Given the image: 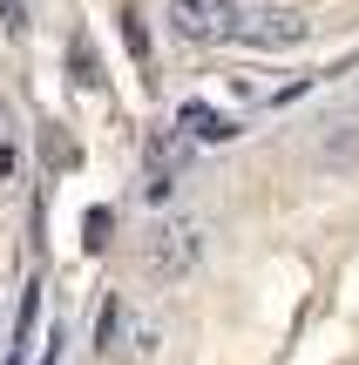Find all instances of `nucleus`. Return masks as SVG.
Wrapping results in <instances>:
<instances>
[{
  "label": "nucleus",
  "mask_w": 359,
  "mask_h": 365,
  "mask_svg": "<svg viewBox=\"0 0 359 365\" xmlns=\"http://www.w3.org/2000/svg\"><path fill=\"white\" fill-rule=\"evenodd\" d=\"M14 170H21V156H14V143H0V182H14Z\"/></svg>",
  "instance_id": "nucleus-10"
},
{
  "label": "nucleus",
  "mask_w": 359,
  "mask_h": 365,
  "mask_svg": "<svg viewBox=\"0 0 359 365\" xmlns=\"http://www.w3.org/2000/svg\"><path fill=\"white\" fill-rule=\"evenodd\" d=\"M319 170L325 176H353L359 170V122H339V129L319 135Z\"/></svg>",
  "instance_id": "nucleus-4"
},
{
  "label": "nucleus",
  "mask_w": 359,
  "mask_h": 365,
  "mask_svg": "<svg viewBox=\"0 0 359 365\" xmlns=\"http://www.w3.org/2000/svg\"><path fill=\"white\" fill-rule=\"evenodd\" d=\"M0 21H7L14 34H21V27H27V14H21V0H0Z\"/></svg>",
  "instance_id": "nucleus-9"
},
{
  "label": "nucleus",
  "mask_w": 359,
  "mask_h": 365,
  "mask_svg": "<svg viewBox=\"0 0 359 365\" xmlns=\"http://www.w3.org/2000/svg\"><path fill=\"white\" fill-rule=\"evenodd\" d=\"M183 129L197 135V143H231V135H238V122L217 115L211 102H183Z\"/></svg>",
  "instance_id": "nucleus-5"
},
{
  "label": "nucleus",
  "mask_w": 359,
  "mask_h": 365,
  "mask_svg": "<svg viewBox=\"0 0 359 365\" xmlns=\"http://www.w3.org/2000/svg\"><path fill=\"white\" fill-rule=\"evenodd\" d=\"M122 41H129V54H136V61L149 54V34H143V21H136V14H122Z\"/></svg>",
  "instance_id": "nucleus-8"
},
{
  "label": "nucleus",
  "mask_w": 359,
  "mask_h": 365,
  "mask_svg": "<svg viewBox=\"0 0 359 365\" xmlns=\"http://www.w3.org/2000/svg\"><path fill=\"white\" fill-rule=\"evenodd\" d=\"M203 264V223L197 217H163L156 230L143 237V271L156 277V284H176V277H190Z\"/></svg>",
  "instance_id": "nucleus-1"
},
{
  "label": "nucleus",
  "mask_w": 359,
  "mask_h": 365,
  "mask_svg": "<svg viewBox=\"0 0 359 365\" xmlns=\"http://www.w3.org/2000/svg\"><path fill=\"white\" fill-rule=\"evenodd\" d=\"M238 0H170V27L183 41H197V48H211V41H238Z\"/></svg>",
  "instance_id": "nucleus-2"
},
{
  "label": "nucleus",
  "mask_w": 359,
  "mask_h": 365,
  "mask_svg": "<svg viewBox=\"0 0 359 365\" xmlns=\"http://www.w3.org/2000/svg\"><path fill=\"white\" fill-rule=\"evenodd\" d=\"M116 339H122V298H108L102 318H95V352L108 359V345H116Z\"/></svg>",
  "instance_id": "nucleus-6"
},
{
  "label": "nucleus",
  "mask_w": 359,
  "mask_h": 365,
  "mask_svg": "<svg viewBox=\"0 0 359 365\" xmlns=\"http://www.w3.org/2000/svg\"><path fill=\"white\" fill-rule=\"evenodd\" d=\"M305 34H312V21H305V14H292V7L238 14V41H251V48H298Z\"/></svg>",
  "instance_id": "nucleus-3"
},
{
  "label": "nucleus",
  "mask_w": 359,
  "mask_h": 365,
  "mask_svg": "<svg viewBox=\"0 0 359 365\" xmlns=\"http://www.w3.org/2000/svg\"><path fill=\"white\" fill-rule=\"evenodd\" d=\"M108 230H116V210H102V203H95L89 217H81V244H89V250H102V244H108Z\"/></svg>",
  "instance_id": "nucleus-7"
}]
</instances>
